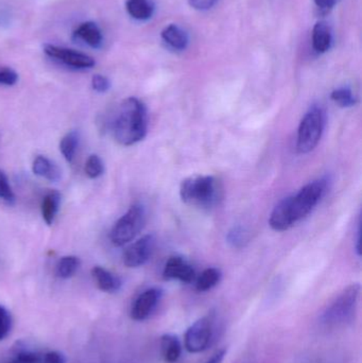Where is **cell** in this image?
<instances>
[{"label":"cell","instance_id":"obj_24","mask_svg":"<svg viewBox=\"0 0 362 363\" xmlns=\"http://www.w3.org/2000/svg\"><path fill=\"white\" fill-rule=\"evenodd\" d=\"M104 172V165L102 160L98 155H93L87 159L85 163V174L89 179H98Z\"/></svg>","mask_w":362,"mask_h":363},{"label":"cell","instance_id":"obj_5","mask_svg":"<svg viewBox=\"0 0 362 363\" xmlns=\"http://www.w3.org/2000/svg\"><path fill=\"white\" fill-rule=\"evenodd\" d=\"M325 127V112L321 106H312L302 118L298 130L297 150L301 155L312 152L320 142Z\"/></svg>","mask_w":362,"mask_h":363},{"label":"cell","instance_id":"obj_32","mask_svg":"<svg viewBox=\"0 0 362 363\" xmlns=\"http://www.w3.org/2000/svg\"><path fill=\"white\" fill-rule=\"evenodd\" d=\"M218 0H188L191 8L198 11H206L212 9Z\"/></svg>","mask_w":362,"mask_h":363},{"label":"cell","instance_id":"obj_22","mask_svg":"<svg viewBox=\"0 0 362 363\" xmlns=\"http://www.w3.org/2000/svg\"><path fill=\"white\" fill-rule=\"evenodd\" d=\"M80 267V259L77 256H64L57 262L55 273L57 277L68 279L74 277Z\"/></svg>","mask_w":362,"mask_h":363},{"label":"cell","instance_id":"obj_26","mask_svg":"<svg viewBox=\"0 0 362 363\" xmlns=\"http://www.w3.org/2000/svg\"><path fill=\"white\" fill-rule=\"evenodd\" d=\"M12 328V317L11 313L0 305V341L4 340L10 334Z\"/></svg>","mask_w":362,"mask_h":363},{"label":"cell","instance_id":"obj_29","mask_svg":"<svg viewBox=\"0 0 362 363\" xmlns=\"http://www.w3.org/2000/svg\"><path fill=\"white\" fill-rule=\"evenodd\" d=\"M17 81H18V74L15 70L11 69V68L0 69V84L12 86V85L16 84Z\"/></svg>","mask_w":362,"mask_h":363},{"label":"cell","instance_id":"obj_15","mask_svg":"<svg viewBox=\"0 0 362 363\" xmlns=\"http://www.w3.org/2000/svg\"><path fill=\"white\" fill-rule=\"evenodd\" d=\"M74 35L86 43L91 48H99L101 46V30L98 27L97 23H93V21L81 23L74 32Z\"/></svg>","mask_w":362,"mask_h":363},{"label":"cell","instance_id":"obj_13","mask_svg":"<svg viewBox=\"0 0 362 363\" xmlns=\"http://www.w3.org/2000/svg\"><path fill=\"white\" fill-rule=\"evenodd\" d=\"M333 42L332 30L329 23L324 21H318L312 30V46L318 53H325L329 50Z\"/></svg>","mask_w":362,"mask_h":363},{"label":"cell","instance_id":"obj_1","mask_svg":"<svg viewBox=\"0 0 362 363\" xmlns=\"http://www.w3.org/2000/svg\"><path fill=\"white\" fill-rule=\"evenodd\" d=\"M329 180L323 178L310 182L298 194L281 201L270 216L269 224L274 230L284 232L310 215L327 194Z\"/></svg>","mask_w":362,"mask_h":363},{"label":"cell","instance_id":"obj_12","mask_svg":"<svg viewBox=\"0 0 362 363\" xmlns=\"http://www.w3.org/2000/svg\"><path fill=\"white\" fill-rule=\"evenodd\" d=\"M91 275L95 279L96 285L101 291L106 292V294H115L121 288L120 279L102 267H94Z\"/></svg>","mask_w":362,"mask_h":363},{"label":"cell","instance_id":"obj_23","mask_svg":"<svg viewBox=\"0 0 362 363\" xmlns=\"http://www.w3.org/2000/svg\"><path fill=\"white\" fill-rule=\"evenodd\" d=\"M331 98L340 108H351L357 104L356 96L349 87H340V89H335L332 93Z\"/></svg>","mask_w":362,"mask_h":363},{"label":"cell","instance_id":"obj_21","mask_svg":"<svg viewBox=\"0 0 362 363\" xmlns=\"http://www.w3.org/2000/svg\"><path fill=\"white\" fill-rule=\"evenodd\" d=\"M220 279L221 272L219 269H206L196 281V289L199 292L210 291V289L218 285Z\"/></svg>","mask_w":362,"mask_h":363},{"label":"cell","instance_id":"obj_10","mask_svg":"<svg viewBox=\"0 0 362 363\" xmlns=\"http://www.w3.org/2000/svg\"><path fill=\"white\" fill-rule=\"evenodd\" d=\"M163 291L159 288H150L138 296L132 305L130 315L134 321L142 322L148 319L161 301Z\"/></svg>","mask_w":362,"mask_h":363},{"label":"cell","instance_id":"obj_27","mask_svg":"<svg viewBox=\"0 0 362 363\" xmlns=\"http://www.w3.org/2000/svg\"><path fill=\"white\" fill-rule=\"evenodd\" d=\"M0 199L9 203L15 200L14 192L9 183L8 177L2 170H0Z\"/></svg>","mask_w":362,"mask_h":363},{"label":"cell","instance_id":"obj_19","mask_svg":"<svg viewBox=\"0 0 362 363\" xmlns=\"http://www.w3.org/2000/svg\"><path fill=\"white\" fill-rule=\"evenodd\" d=\"M125 9L130 16L137 21H148L154 12V6L150 0H127Z\"/></svg>","mask_w":362,"mask_h":363},{"label":"cell","instance_id":"obj_9","mask_svg":"<svg viewBox=\"0 0 362 363\" xmlns=\"http://www.w3.org/2000/svg\"><path fill=\"white\" fill-rule=\"evenodd\" d=\"M45 53L50 57L59 60L65 65L77 69H89L94 67L96 62L93 57L85 53L72 50V49L64 48V47L55 46V45H45Z\"/></svg>","mask_w":362,"mask_h":363},{"label":"cell","instance_id":"obj_7","mask_svg":"<svg viewBox=\"0 0 362 363\" xmlns=\"http://www.w3.org/2000/svg\"><path fill=\"white\" fill-rule=\"evenodd\" d=\"M214 335V319L212 315H205L196 321L185 334L184 345L187 352L199 354L206 351Z\"/></svg>","mask_w":362,"mask_h":363},{"label":"cell","instance_id":"obj_28","mask_svg":"<svg viewBox=\"0 0 362 363\" xmlns=\"http://www.w3.org/2000/svg\"><path fill=\"white\" fill-rule=\"evenodd\" d=\"M91 87H93L94 91H98V93H106L110 89V80L102 74H95L91 78Z\"/></svg>","mask_w":362,"mask_h":363},{"label":"cell","instance_id":"obj_20","mask_svg":"<svg viewBox=\"0 0 362 363\" xmlns=\"http://www.w3.org/2000/svg\"><path fill=\"white\" fill-rule=\"evenodd\" d=\"M79 142H80V135L78 132H68L60 143V150L62 155L68 163H72L76 157L77 150H78Z\"/></svg>","mask_w":362,"mask_h":363},{"label":"cell","instance_id":"obj_11","mask_svg":"<svg viewBox=\"0 0 362 363\" xmlns=\"http://www.w3.org/2000/svg\"><path fill=\"white\" fill-rule=\"evenodd\" d=\"M164 279L191 284L196 279V271L184 258L174 256L168 259L163 271Z\"/></svg>","mask_w":362,"mask_h":363},{"label":"cell","instance_id":"obj_6","mask_svg":"<svg viewBox=\"0 0 362 363\" xmlns=\"http://www.w3.org/2000/svg\"><path fill=\"white\" fill-rule=\"evenodd\" d=\"M145 222L146 213L144 206L140 204L132 205L127 213L119 218L111 230L110 238L113 245L115 247H123L131 242L144 228Z\"/></svg>","mask_w":362,"mask_h":363},{"label":"cell","instance_id":"obj_8","mask_svg":"<svg viewBox=\"0 0 362 363\" xmlns=\"http://www.w3.org/2000/svg\"><path fill=\"white\" fill-rule=\"evenodd\" d=\"M155 238L153 235H146L132 243L123 253V264L128 268H140L144 266L154 252Z\"/></svg>","mask_w":362,"mask_h":363},{"label":"cell","instance_id":"obj_16","mask_svg":"<svg viewBox=\"0 0 362 363\" xmlns=\"http://www.w3.org/2000/svg\"><path fill=\"white\" fill-rule=\"evenodd\" d=\"M162 38L174 50H184L188 45L186 32L176 25H169L162 31Z\"/></svg>","mask_w":362,"mask_h":363},{"label":"cell","instance_id":"obj_18","mask_svg":"<svg viewBox=\"0 0 362 363\" xmlns=\"http://www.w3.org/2000/svg\"><path fill=\"white\" fill-rule=\"evenodd\" d=\"M60 204H61V194L55 190H51L42 201V217L47 225H51L57 217L59 211Z\"/></svg>","mask_w":362,"mask_h":363},{"label":"cell","instance_id":"obj_30","mask_svg":"<svg viewBox=\"0 0 362 363\" xmlns=\"http://www.w3.org/2000/svg\"><path fill=\"white\" fill-rule=\"evenodd\" d=\"M40 356L33 352H21L8 363H38Z\"/></svg>","mask_w":362,"mask_h":363},{"label":"cell","instance_id":"obj_14","mask_svg":"<svg viewBox=\"0 0 362 363\" xmlns=\"http://www.w3.org/2000/svg\"><path fill=\"white\" fill-rule=\"evenodd\" d=\"M32 172L35 176L50 182H57L61 179V170L57 167V164L43 155H38L34 159L32 163Z\"/></svg>","mask_w":362,"mask_h":363},{"label":"cell","instance_id":"obj_33","mask_svg":"<svg viewBox=\"0 0 362 363\" xmlns=\"http://www.w3.org/2000/svg\"><path fill=\"white\" fill-rule=\"evenodd\" d=\"M339 0H315V4L318 9L322 11H329L338 4Z\"/></svg>","mask_w":362,"mask_h":363},{"label":"cell","instance_id":"obj_3","mask_svg":"<svg viewBox=\"0 0 362 363\" xmlns=\"http://www.w3.org/2000/svg\"><path fill=\"white\" fill-rule=\"evenodd\" d=\"M221 186L212 176H193L181 183L180 196L189 206L210 209L221 200Z\"/></svg>","mask_w":362,"mask_h":363},{"label":"cell","instance_id":"obj_31","mask_svg":"<svg viewBox=\"0 0 362 363\" xmlns=\"http://www.w3.org/2000/svg\"><path fill=\"white\" fill-rule=\"evenodd\" d=\"M38 363H65V357L60 352H48L45 355L40 356Z\"/></svg>","mask_w":362,"mask_h":363},{"label":"cell","instance_id":"obj_4","mask_svg":"<svg viewBox=\"0 0 362 363\" xmlns=\"http://www.w3.org/2000/svg\"><path fill=\"white\" fill-rule=\"evenodd\" d=\"M361 290L359 284H353L344 289L321 313V324L336 328L352 321L358 307Z\"/></svg>","mask_w":362,"mask_h":363},{"label":"cell","instance_id":"obj_2","mask_svg":"<svg viewBox=\"0 0 362 363\" xmlns=\"http://www.w3.org/2000/svg\"><path fill=\"white\" fill-rule=\"evenodd\" d=\"M147 131L148 114L145 104L135 97L123 100L113 123L116 142L123 146H133L146 138Z\"/></svg>","mask_w":362,"mask_h":363},{"label":"cell","instance_id":"obj_34","mask_svg":"<svg viewBox=\"0 0 362 363\" xmlns=\"http://www.w3.org/2000/svg\"><path fill=\"white\" fill-rule=\"evenodd\" d=\"M225 355H227V351L225 350H220L206 363H222Z\"/></svg>","mask_w":362,"mask_h":363},{"label":"cell","instance_id":"obj_17","mask_svg":"<svg viewBox=\"0 0 362 363\" xmlns=\"http://www.w3.org/2000/svg\"><path fill=\"white\" fill-rule=\"evenodd\" d=\"M182 354V345L178 337L166 334L161 338V355L164 362L176 363Z\"/></svg>","mask_w":362,"mask_h":363},{"label":"cell","instance_id":"obj_25","mask_svg":"<svg viewBox=\"0 0 362 363\" xmlns=\"http://www.w3.org/2000/svg\"><path fill=\"white\" fill-rule=\"evenodd\" d=\"M227 242L233 247H244L247 242V233L242 226H234L229 230L227 236Z\"/></svg>","mask_w":362,"mask_h":363}]
</instances>
